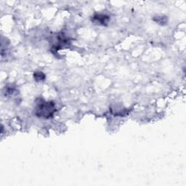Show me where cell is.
<instances>
[{
  "label": "cell",
  "mask_w": 186,
  "mask_h": 186,
  "mask_svg": "<svg viewBox=\"0 0 186 186\" xmlns=\"http://www.w3.org/2000/svg\"><path fill=\"white\" fill-rule=\"evenodd\" d=\"M15 92V88L13 85L5 87V95L6 96H12Z\"/></svg>",
  "instance_id": "5"
},
{
  "label": "cell",
  "mask_w": 186,
  "mask_h": 186,
  "mask_svg": "<svg viewBox=\"0 0 186 186\" xmlns=\"http://www.w3.org/2000/svg\"><path fill=\"white\" fill-rule=\"evenodd\" d=\"M34 78L37 82H42L45 79V74L42 71H36L34 74Z\"/></svg>",
  "instance_id": "4"
},
{
  "label": "cell",
  "mask_w": 186,
  "mask_h": 186,
  "mask_svg": "<svg viewBox=\"0 0 186 186\" xmlns=\"http://www.w3.org/2000/svg\"><path fill=\"white\" fill-rule=\"evenodd\" d=\"M93 23L100 26H107L110 21V17L106 14L95 13L92 17Z\"/></svg>",
  "instance_id": "2"
},
{
  "label": "cell",
  "mask_w": 186,
  "mask_h": 186,
  "mask_svg": "<svg viewBox=\"0 0 186 186\" xmlns=\"http://www.w3.org/2000/svg\"><path fill=\"white\" fill-rule=\"evenodd\" d=\"M55 111V103L53 101H46L42 98H39L36 100L34 114L37 117H39V118H52L54 116Z\"/></svg>",
  "instance_id": "1"
},
{
  "label": "cell",
  "mask_w": 186,
  "mask_h": 186,
  "mask_svg": "<svg viewBox=\"0 0 186 186\" xmlns=\"http://www.w3.org/2000/svg\"><path fill=\"white\" fill-rule=\"evenodd\" d=\"M153 21L161 26H164L167 23L168 18L165 15H156L153 18Z\"/></svg>",
  "instance_id": "3"
}]
</instances>
